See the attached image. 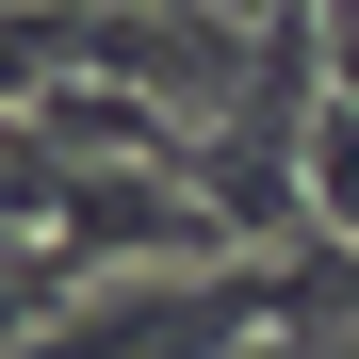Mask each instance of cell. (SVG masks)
Instances as JSON below:
<instances>
[{
  "instance_id": "obj_1",
  "label": "cell",
  "mask_w": 359,
  "mask_h": 359,
  "mask_svg": "<svg viewBox=\"0 0 359 359\" xmlns=\"http://www.w3.org/2000/svg\"><path fill=\"white\" fill-rule=\"evenodd\" d=\"M229 229L196 212V180H98V163H66V196H49V262L66 278H98V262H212Z\"/></svg>"
}]
</instances>
